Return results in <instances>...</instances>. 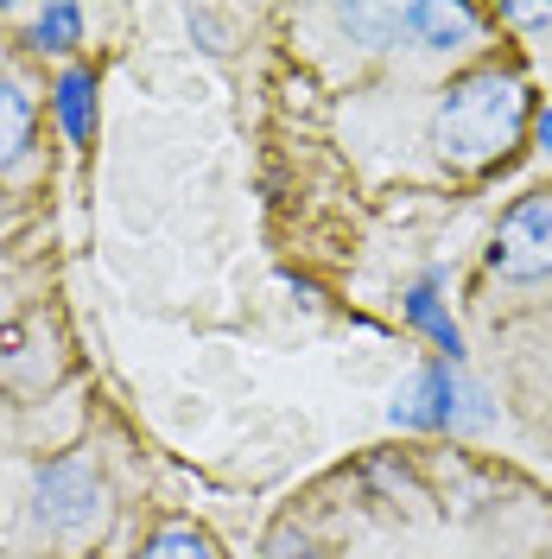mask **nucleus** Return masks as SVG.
Instances as JSON below:
<instances>
[{"label": "nucleus", "mask_w": 552, "mask_h": 559, "mask_svg": "<svg viewBox=\"0 0 552 559\" xmlns=\"http://www.w3.org/2000/svg\"><path fill=\"white\" fill-rule=\"evenodd\" d=\"M140 559H216V547H209V534H197V527H166V534H153L140 547Z\"/></svg>", "instance_id": "6e6552de"}, {"label": "nucleus", "mask_w": 552, "mask_h": 559, "mask_svg": "<svg viewBox=\"0 0 552 559\" xmlns=\"http://www.w3.org/2000/svg\"><path fill=\"white\" fill-rule=\"evenodd\" d=\"M58 115H64V128L76 140L89 134V76L83 70H70L64 83H58Z\"/></svg>", "instance_id": "9d476101"}, {"label": "nucleus", "mask_w": 552, "mask_h": 559, "mask_svg": "<svg viewBox=\"0 0 552 559\" xmlns=\"http://www.w3.org/2000/svg\"><path fill=\"white\" fill-rule=\"evenodd\" d=\"M33 515H38V527L58 534V540H89V534H103V522H108L103 471L76 452L51 457L33 484Z\"/></svg>", "instance_id": "f03ea898"}, {"label": "nucleus", "mask_w": 552, "mask_h": 559, "mask_svg": "<svg viewBox=\"0 0 552 559\" xmlns=\"http://www.w3.org/2000/svg\"><path fill=\"white\" fill-rule=\"evenodd\" d=\"M26 140H33V103H26L20 83L0 76V173L26 153Z\"/></svg>", "instance_id": "423d86ee"}, {"label": "nucleus", "mask_w": 552, "mask_h": 559, "mask_svg": "<svg viewBox=\"0 0 552 559\" xmlns=\"http://www.w3.org/2000/svg\"><path fill=\"white\" fill-rule=\"evenodd\" d=\"M407 33L425 51H451V45H464V38L477 33V13L470 7H451V0H419V7H407Z\"/></svg>", "instance_id": "20e7f679"}, {"label": "nucleus", "mask_w": 552, "mask_h": 559, "mask_svg": "<svg viewBox=\"0 0 552 559\" xmlns=\"http://www.w3.org/2000/svg\"><path fill=\"white\" fill-rule=\"evenodd\" d=\"M337 20H344V33L362 38L369 51H387V45H400V33H407V7H344Z\"/></svg>", "instance_id": "39448f33"}, {"label": "nucleus", "mask_w": 552, "mask_h": 559, "mask_svg": "<svg viewBox=\"0 0 552 559\" xmlns=\"http://www.w3.org/2000/svg\"><path fill=\"white\" fill-rule=\"evenodd\" d=\"M520 128H527V90L515 70H470L451 83L432 115V146L451 166H489L520 140Z\"/></svg>", "instance_id": "f257e3e1"}, {"label": "nucleus", "mask_w": 552, "mask_h": 559, "mask_svg": "<svg viewBox=\"0 0 552 559\" xmlns=\"http://www.w3.org/2000/svg\"><path fill=\"white\" fill-rule=\"evenodd\" d=\"M76 33H83V13H76V7H45V13H33V38L51 45V51L76 45Z\"/></svg>", "instance_id": "1a4fd4ad"}, {"label": "nucleus", "mask_w": 552, "mask_h": 559, "mask_svg": "<svg viewBox=\"0 0 552 559\" xmlns=\"http://www.w3.org/2000/svg\"><path fill=\"white\" fill-rule=\"evenodd\" d=\"M439 394H451V376H445V369H425V376L394 401V419H407V426H432V419H445Z\"/></svg>", "instance_id": "0eeeda50"}, {"label": "nucleus", "mask_w": 552, "mask_h": 559, "mask_svg": "<svg viewBox=\"0 0 552 559\" xmlns=\"http://www.w3.org/2000/svg\"><path fill=\"white\" fill-rule=\"evenodd\" d=\"M489 267L515 286H533L552 274V191H533L502 216V229L489 242Z\"/></svg>", "instance_id": "7ed1b4c3"}]
</instances>
